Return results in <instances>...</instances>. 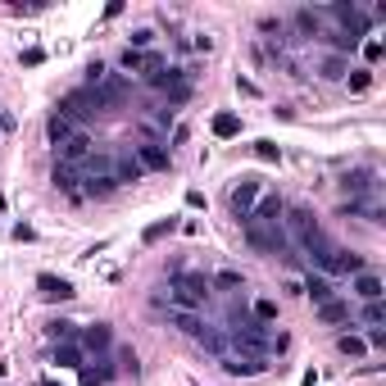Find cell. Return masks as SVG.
Listing matches in <instances>:
<instances>
[{
	"mask_svg": "<svg viewBox=\"0 0 386 386\" xmlns=\"http://www.w3.org/2000/svg\"><path fill=\"white\" fill-rule=\"evenodd\" d=\"M209 278L205 273H191V268H173L168 278V305L164 309H186V314H195V309L209 305Z\"/></svg>",
	"mask_w": 386,
	"mask_h": 386,
	"instance_id": "cell-1",
	"label": "cell"
},
{
	"mask_svg": "<svg viewBox=\"0 0 386 386\" xmlns=\"http://www.w3.org/2000/svg\"><path fill=\"white\" fill-rule=\"evenodd\" d=\"M245 228V241L255 245V250H264V255H282V259H291V241H286V232H282V223H255V218H245L241 223Z\"/></svg>",
	"mask_w": 386,
	"mask_h": 386,
	"instance_id": "cell-2",
	"label": "cell"
},
{
	"mask_svg": "<svg viewBox=\"0 0 386 386\" xmlns=\"http://www.w3.org/2000/svg\"><path fill=\"white\" fill-rule=\"evenodd\" d=\"M259 195H264V182H259V178H236L232 191H228V209L236 218H250V209H255Z\"/></svg>",
	"mask_w": 386,
	"mask_h": 386,
	"instance_id": "cell-3",
	"label": "cell"
},
{
	"mask_svg": "<svg viewBox=\"0 0 386 386\" xmlns=\"http://www.w3.org/2000/svg\"><path fill=\"white\" fill-rule=\"evenodd\" d=\"M218 368L228 372V377H259V372H268V359L245 355V350H228L218 359Z\"/></svg>",
	"mask_w": 386,
	"mask_h": 386,
	"instance_id": "cell-4",
	"label": "cell"
},
{
	"mask_svg": "<svg viewBox=\"0 0 386 386\" xmlns=\"http://www.w3.org/2000/svg\"><path fill=\"white\" fill-rule=\"evenodd\" d=\"M55 114H64L73 128H78V123H86L96 114V105H91V91H86V86H78V91H68V96H59V105H55Z\"/></svg>",
	"mask_w": 386,
	"mask_h": 386,
	"instance_id": "cell-5",
	"label": "cell"
},
{
	"mask_svg": "<svg viewBox=\"0 0 386 386\" xmlns=\"http://www.w3.org/2000/svg\"><path fill=\"white\" fill-rule=\"evenodd\" d=\"M118 68L123 73H146V82H155L159 68H164V55H155V51H123Z\"/></svg>",
	"mask_w": 386,
	"mask_h": 386,
	"instance_id": "cell-6",
	"label": "cell"
},
{
	"mask_svg": "<svg viewBox=\"0 0 386 386\" xmlns=\"http://www.w3.org/2000/svg\"><path fill=\"white\" fill-rule=\"evenodd\" d=\"M123 96H128V78H118V73H109L101 86H91V105L96 109H118Z\"/></svg>",
	"mask_w": 386,
	"mask_h": 386,
	"instance_id": "cell-7",
	"label": "cell"
},
{
	"mask_svg": "<svg viewBox=\"0 0 386 386\" xmlns=\"http://www.w3.org/2000/svg\"><path fill=\"white\" fill-rule=\"evenodd\" d=\"M132 159H136V168H141V173H164L173 151H168V146H159V141H146V146H136V151H132Z\"/></svg>",
	"mask_w": 386,
	"mask_h": 386,
	"instance_id": "cell-8",
	"label": "cell"
},
{
	"mask_svg": "<svg viewBox=\"0 0 386 386\" xmlns=\"http://www.w3.org/2000/svg\"><path fill=\"white\" fill-rule=\"evenodd\" d=\"M91 151H96V141L78 128L64 146H59V164H73V168H78V164H86V155H91Z\"/></svg>",
	"mask_w": 386,
	"mask_h": 386,
	"instance_id": "cell-9",
	"label": "cell"
},
{
	"mask_svg": "<svg viewBox=\"0 0 386 386\" xmlns=\"http://www.w3.org/2000/svg\"><path fill=\"white\" fill-rule=\"evenodd\" d=\"M282 214H286V200H282L278 191H264V195L255 200V209H250L255 223H282ZM241 223H245V218H241Z\"/></svg>",
	"mask_w": 386,
	"mask_h": 386,
	"instance_id": "cell-10",
	"label": "cell"
},
{
	"mask_svg": "<svg viewBox=\"0 0 386 386\" xmlns=\"http://www.w3.org/2000/svg\"><path fill=\"white\" fill-rule=\"evenodd\" d=\"M78 336H82V341H78V345H82V355H86V350H91V355H105L109 345H114V332H109L105 322H91V327H82Z\"/></svg>",
	"mask_w": 386,
	"mask_h": 386,
	"instance_id": "cell-11",
	"label": "cell"
},
{
	"mask_svg": "<svg viewBox=\"0 0 386 386\" xmlns=\"http://www.w3.org/2000/svg\"><path fill=\"white\" fill-rule=\"evenodd\" d=\"M36 291L46 295V300H73V282L68 278H55V273H36Z\"/></svg>",
	"mask_w": 386,
	"mask_h": 386,
	"instance_id": "cell-12",
	"label": "cell"
},
{
	"mask_svg": "<svg viewBox=\"0 0 386 386\" xmlns=\"http://www.w3.org/2000/svg\"><path fill=\"white\" fill-rule=\"evenodd\" d=\"M51 182H55L64 195H73V200L82 205V186H78L82 178H78V168H73V164H59V159H55V168H51Z\"/></svg>",
	"mask_w": 386,
	"mask_h": 386,
	"instance_id": "cell-13",
	"label": "cell"
},
{
	"mask_svg": "<svg viewBox=\"0 0 386 386\" xmlns=\"http://www.w3.org/2000/svg\"><path fill=\"white\" fill-rule=\"evenodd\" d=\"M350 291L368 305V300H382V291H386V286H382L377 273H368V268H364V273H355V278H350Z\"/></svg>",
	"mask_w": 386,
	"mask_h": 386,
	"instance_id": "cell-14",
	"label": "cell"
},
{
	"mask_svg": "<svg viewBox=\"0 0 386 386\" xmlns=\"http://www.w3.org/2000/svg\"><path fill=\"white\" fill-rule=\"evenodd\" d=\"M118 191V182H114V173H91L82 186V200H105V195H114Z\"/></svg>",
	"mask_w": 386,
	"mask_h": 386,
	"instance_id": "cell-15",
	"label": "cell"
},
{
	"mask_svg": "<svg viewBox=\"0 0 386 386\" xmlns=\"http://www.w3.org/2000/svg\"><path fill=\"white\" fill-rule=\"evenodd\" d=\"M78 377H82V386H109L114 382V364H109L105 355H96V368H78Z\"/></svg>",
	"mask_w": 386,
	"mask_h": 386,
	"instance_id": "cell-16",
	"label": "cell"
},
{
	"mask_svg": "<svg viewBox=\"0 0 386 386\" xmlns=\"http://www.w3.org/2000/svg\"><path fill=\"white\" fill-rule=\"evenodd\" d=\"M305 295L314 305H327V300H336V286H332V278H322V273H309V278H305Z\"/></svg>",
	"mask_w": 386,
	"mask_h": 386,
	"instance_id": "cell-17",
	"label": "cell"
},
{
	"mask_svg": "<svg viewBox=\"0 0 386 386\" xmlns=\"http://www.w3.org/2000/svg\"><path fill=\"white\" fill-rule=\"evenodd\" d=\"M195 341H200V345H205V350H209V355H214V359H223V355H228V350H232V341H228V332H218V327H200V332H195Z\"/></svg>",
	"mask_w": 386,
	"mask_h": 386,
	"instance_id": "cell-18",
	"label": "cell"
},
{
	"mask_svg": "<svg viewBox=\"0 0 386 386\" xmlns=\"http://www.w3.org/2000/svg\"><path fill=\"white\" fill-rule=\"evenodd\" d=\"M73 132H78V128H73V123H68L64 114H55V109H51V118H46V141H51L55 151H59V146H64Z\"/></svg>",
	"mask_w": 386,
	"mask_h": 386,
	"instance_id": "cell-19",
	"label": "cell"
},
{
	"mask_svg": "<svg viewBox=\"0 0 386 386\" xmlns=\"http://www.w3.org/2000/svg\"><path fill=\"white\" fill-rule=\"evenodd\" d=\"M364 268H368V259L355 255V250H336L332 255V273H336V278H345V273L355 278V273H364Z\"/></svg>",
	"mask_w": 386,
	"mask_h": 386,
	"instance_id": "cell-20",
	"label": "cell"
},
{
	"mask_svg": "<svg viewBox=\"0 0 386 386\" xmlns=\"http://www.w3.org/2000/svg\"><path fill=\"white\" fill-rule=\"evenodd\" d=\"M372 186H377V173H372V168H359V173H345V178H341V191H372Z\"/></svg>",
	"mask_w": 386,
	"mask_h": 386,
	"instance_id": "cell-21",
	"label": "cell"
},
{
	"mask_svg": "<svg viewBox=\"0 0 386 386\" xmlns=\"http://www.w3.org/2000/svg\"><path fill=\"white\" fill-rule=\"evenodd\" d=\"M336 350H341L345 359H364L368 345H364V336H359V332H341V336H336Z\"/></svg>",
	"mask_w": 386,
	"mask_h": 386,
	"instance_id": "cell-22",
	"label": "cell"
},
{
	"mask_svg": "<svg viewBox=\"0 0 386 386\" xmlns=\"http://www.w3.org/2000/svg\"><path fill=\"white\" fill-rule=\"evenodd\" d=\"M55 364L59 368H82V345L78 341H59L55 345Z\"/></svg>",
	"mask_w": 386,
	"mask_h": 386,
	"instance_id": "cell-23",
	"label": "cell"
},
{
	"mask_svg": "<svg viewBox=\"0 0 386 386\" xmlns=\"http://www.w3.org/2000/svg\"><path fill=\"white\" fill-rule=\"evenodd\" d=\"M209 128H214L218 141H232V136H241V118H236V114H214Z\"/></svg>",
	"mask_w": 386,
	"mask_h": 386,
	"instance_id": "cell-24",
	"label": "cell"
},
{
	"mask_svg": "<svg viewBox=\"0 0 386 386\" xmlns=\"http://www.w3.org/2000/svg\"><path fill=\"white\" fill-rule=\"evenodd\" d=\"M164 314H168V322H173V327H178V332H186V336H195V332L205 327V322L195 318V314H186V309H164Z\"/></svg>",
	"mask_w": 386,
	"mask_h": 386,
	"instance_id": "cell-25",
	"label": "cell"
},
{
	"mask_svg": "<svg viewBox=\"0 0 386 386\" xmlns=\"http://www.w3.org/2000/svg\"><path fill=\"white\" fill-rule=\"evenodd\" d=\"M359 55H364V68H372L386 55V41H382V36H364V41H359Z\"/></svg>",
	"mask_w": 386,
	"mask_h": 386,
	"instance_id": "cell-26",
	"label": "cell"
},
{
	"mask_svg": "<svg viewBox=\"0 0 386 386\" xmlns=\"http://www.w3.org/2000/svg\"><path fill=\"white\" fill-rule=\"evenodd\" d=\"M250 318H255V322H264V327H268V322L278 318V300H273V295H259V300L250 305Z\"/></svg>",
	"mask_w": 386,
	"mask_h": 386,
	"instance_id": "cell-27",
	"label": "cell"
},
{
	"mask_svg": "<svg viewBox=\"0 0 386 386\" xmlns=\"http://www.w3.org/2000/svg\"><path fill=\"white\" fill-rule=\"evenodd\" d=\"M168 232H178V218H159V223H151V228L141 232V241H146V245H155V241H164Z\"/></svg>",
	"mask_w": 386,
	"mask_h": 386,
	"instance_id": "cell-28",
	"label": "cell"
},
{
	"mask_svg": "<svg viewBox=\"0 0 386 386\" xmlns=\"http://www.w3.org/2000/svg\"><path fill=\"white\" fill-rule=\"evenodd\" d=\"M345 318H350V305H341V300L318 305V322H345Z\"/></svg>",
	"mask_w": 386,
	"mask_h": 386,
	"instance_id": "cell-29",
	"label": "cell"
},
{
	"mask_svg": "<svg viewBox=\"0 0 386 386\" xmlns=\"http://www.w3.org/2000/svg\"><path fill=\"white\" fill-rule=\"evenodd\" d=\"M359 322H364V327H382V322H386V305L382 300H368L364 309H359Z\"/></svg>",
	"mask_w": 386,
	"mask_h": 386,
	"instance_id": "cell-30",
	"label": "cell"
},
{
	"mask_svg": "<svg viewBox=\"0 0 386 386\" xmlns=\"http://www.w3.org/2000/svg\"><path fill=\"white\" fill-rule=\"evenodd\" d=\"M73 332H78V322H64V318H55V322H46V336L59 345V341H73Z\"/></svg>",
	"mask_w": 386,
	"mask_h": 386,
	"instance_id": "cell-31",
	"label": "cell"
},
{
	"mask_svg": "<svg viewBox=\"0 0 386 386\" xmlns=\"http://www.w3.org/2000/svg\"><path fill=\"white\" fill-rule=\"evenodd\" d=\"M209 286H218V291H236V286H241V273H236V268H218L214 278H209Z\"/></svg>",
	"mask_w": 386,
	"mask_h": 386,
	"instance_id": "cell-32",
	"label": "cell"
},
{
	"mask_svg": "<svg viewBox=\"0 0 386 386\" xmlns=\"http://www.w3.org/2000/svg\"><path fill=\"white\" fill-rule=\"evenodd\" d=\"M345 82H350V96H364L372 86V68H350V78H345Z\"/></svg>",
	"mask_w": 386,
	"mask_h": 386,
	"instance_id": "cell-33",
	"label": "cell"
},
{
	"mask_svg": "<svg viewBox=\"0 0 386 386\" xmlns=\"http://www.w3.org/2000/svg\"><path fill=\"white\" fill-rule=\"evenodd\" d=\"M114 182H118V186H123V182H141V168H136V159H132V155L114 168Z\"/></svg>",
	"mask_w": 386,
	"mask_h": 386,
	"instance_id": "cell-34",
	"label": "cell"
},
{
	"mask_svg": "<svg viewBox=\"0 0 386 386\" xmlns=\"http://www.w3.org/2000/svg\"><path fill=\"white\" fill-rule=\"evenodd\" d=\"M255 159H264V164H278V159H282V146H278V141H255Z\"/></svg>",
	"mask_w": 386,
	"mask_h": 386,
	"instance_id": "cell-35",
	"label": "cell"
},
{
	"mask_svg": "<svg viewBox=\"0 0 386 386\" xmlns=\"http://www.w3.org/2000/svg\"><path fill=\"white\" fill-rule=\"evenodd\" d=\"M151 41H155L151 28H136V32L128 36V51H151Z\"/></svg>",
	"mask_w": 386,
	"mask_h": 386,
	"instance_id": "cell-36",
	"label": "cell"
},
{
	"mask_svg": "<svg viewBox=\"0 0 386 386\" xmlns=\"http://www.w3.org/2000/svg\"><path fill=\"white\" fill-rule=\"evenodd\" d=\"M345 55H332V59H322V78H345Z\"/></svg>",
	"mask_w": 386,
	"mask_h": 386,
	"instance_id": "cell-37",
	"label": "cell"
},
{
	"mask_svg": "<svg viewBox=\"0 0 386 386\" xmlns=\"http://www.w3.org/2000/svg\"><path fill=\"white\" fill-rule=\"evenodd\" d=\"M109 78V68L101 64V59H91V64H86V91H91V86H101Z\"/></svg>",
	"mask_w": 386,
	"mask_h": 386,
	"instance_id": "cell-38",
	"label": "cell"
},
{
	"mask_svg": "<svg viewBox=\"0 0 386 386\" xmlns=\"http://www.w3.org/2000/svg\"><path fill=\"white\" fill-rule=\"evenodd\" d=\"M236 96H245V101H259V86H255L250 78H241V73H236Z\"/></svg>",
	"mask_w": 386,
	"mask_h": 386,
	"instance_id": "cell-39",
	"label": "cell"
},
{
	"mask_svg": "<svg viewBox=\"0 0 386 386\" xmlns=\"http://www.w3.org/2000/svg\"><path fill=\"white\" fill-rule=\"evenodd\" d=\"M364 345H368V350H386V332H382V327H368Z\"/></svg>",
	"mask_w": 386,
	"mask_h": 386,
	"instance_id": "cell-40",
	"label": "cell"
},
{
	"mask_svg": "<svg viewBox=\"0 0 386 386\" xmlns=\"http://www.w3.org/2000/svg\"><path fill=\"white\" fill-rule=\"evenodd\" d=\"M327 46H332V51H355L359 41H350V36H345V32H332V36H327Z\"/></svg>",
	"mask_w": 386,
	"mask_h": 386,
	"instance_id": "cell-41",
	"label": "cell"
},
{
	"mask_svg": "<svg viewBox=\"0 0 386 386\" xmlns=\"http://www.w3.org/2000/svg\"><path fill=\"white\" fill-rule=\"evenodd\" d=\"M14 241H19V245H28V241H36V228H28V223H19V228H14Z\"/></svg>",
	"mask_w": 386,
	"mask_h": 386,
	"instance_id": "cell-42",
	"label": "cell"
},
{
	"mask_svg": "<svg viewBox=\"0 0 386 386\" xmlns=\"http://www.w3.org/2000/svg\"><path fill=\"white\" fill-rule=\"evenodd\" d=\"M118 364L128 372H136V350H132V345H123V350H118Z\"/></svg>",
	"mask_w": 386,
	"mask_h": 386,
	"instance_id": "cell-43",
	"label": "cell"
},
{
	"mask_svg": "<svg viewBox=\"0 0 386 386\" xmlns=\"http://www.w3.org/2000/svg\"><path fill=\"white\" fill-rule=\"evenodd\" d=\"M46 59V51H23V68H36Z\"/></svg>",
	"mask_w": 386,
	"mask_h": 386,
	"instance_id": "cell-44",
	"label": "cell"
},
{
	"mask_svg": "<svg viewBox=\"0 0 386 386\" xmlns=\"http://www.w3.org/2000/svg\"><path fill=\"white\" fill-rule=\"evenodd\" d=\"M286 295H305V282L300 278H286Z\"/></svg>",
	"mask_w": 386,
	"mask_h": 386,
	"instance_id": "cell-45",
	"label": "cell"
},
{
	"mask_svg": "<svg viewBox=\"0 0 386 386\" xmlns=\"http://www.w3.org/2000/svg\"><path fill=\"white\" fill-rule=\"evenodd\" d=\"M259 32H282V19H259Z\"/></svg>",
	"mask_w": 386,
	"mask_h": 386,
	"instance_id": "cell-46",
	"label": "cell"
},
{
	"mask_svg": "<svg viewBox=\"0 0 386 386\" xmlns=\"http://www.w3.org/2000/svg\"><path fill=\"white\" fill-rule=\"evenodd\" d=\"M186 205H191V209H205V191H186Z\"/></svg>",
	"mask_w": 386,
	"mask_h": 386,
	"instance_id": "cell-47",
	"label": "cell"
},
{
	"mask_svg": "<svg viewBox=\"0 0 386 386\" xmlns=\"http://www.w3.org/2000/svg\"><path fill=\"white\" fill-rule=\"evenodd\" d=\"M186 136H191V132H186V123H178V128H173V146H182ZM173 146H168V151H173Z\"/></svg>",
	"mask_w": 386,
	"mask_h": 386,
	"instance_id": "cell-48",
	"label": "cell"
},
{
	"mask_svg": "<svg viewBox=\"0 0 386 386\" xmlns=\"http://www.w3.org/2000/svg\"><path fill=\"white\" fill-rule=\"evenodd\" d=\"M46 386H51V382H46Z\"/></svg>",
	"mask_w": 386,
	"mask_h": 386,
	"instance_id": "cell-49",
	"label": "cell"
}]
</instances>
